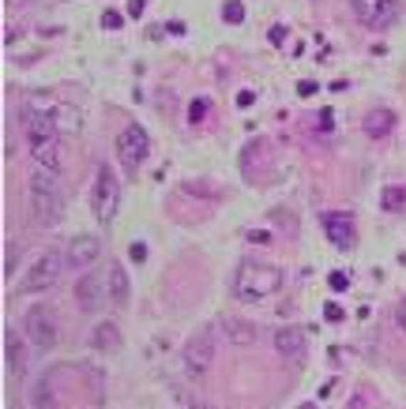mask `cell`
I'll list each match as a JSON object with an SVG mask.
<instances>
[{
    "label": "cell",
    "mask_w": 406,
    "mask_h": 409,
    "mask_svg": "<svg viewBox=\"0 0 406 409\" xmlns=\"http://www.w3.org/2000/svg\"><path fill=\"white\" fill-rule=\"evenodd\" d=\"M282 289V271L279 267H267V263H245L237 271V282H233V293L248 305L256 300H267Z\"/></svg>",
    "instance_id": "cell-1"
},
{
    "label": "cell",
    "mask_w": 406,
    "mask_h": 409,
    "mask_svg": "<svg viewBox=\"0 0 406 409\" xmlns=\"http://www.w3.org/2000/svg\"><path fill=\"white\" fill-rule=\"evenodd\" d=\"M31 210L38 218V226H57L60 222V210H64V192L53 173H42V169H34L31 177Z\"/></svg>",
    "instance_id": "cell-2"
},
{
    "label": "cell",
    "mask_w": 406,
    "mask_h": 409,
    "mask_svg": "<svg viewBox=\"0 0 406 409\" xmlns=\"http://www.w3.org/2000/svg\"><path fill=\"white\" fill-rule=\"evenodd\" d=\"M90 207H95V218L102 226H109L117 218V207H121V180H117L113 165H98L95 188H90Z\"/></svg>",
    "instance_id": "cell-3"
},
{
    "label": "cell",
    "mask_w": 406,
    "mask_h": 409,
    "mask_svg": "<svg viewBox=\"0 0 406 409\" xmlns=\"http://www.w3.org/2000/svg\"><path fill=\"white\" fill-rule=\"evenodd\" d=\"M64 263H68V256H60V252L38 256L31 263L27 278H23V293H46V289H53L60 282V274H64Z\"/></svg>",
    "instance_id": "cell-4"
},
{
    "label": "cell",
    "mask_w": 406,
    "mask_h": 409,
    "mask_svg": "<svg viewBox=\"0 0 406 409\" xmlns=\"http://www.w3.org/2000/svg\"><path fill=\"white\" fill-rule=\"evenodd\" d=\"M19 124H23V136H27L31 147H42V143L57 139V131H60L57 116L46 109H34V105H23L19 109Z\"/></svg>",
    "instance_id": "cell-5"
},
{
    "label": "cell",
    "mask_w": 406,
    "mask_h": 409,
    "mask_svg": "<svg viewBox=\"0 0 406 409\" xmlns=\"http://www.w3.org/2000/svg\"><path fill=\"white\" fill-rule=\"evenodd\" d=\"M117 154H121V162L128 169H136L143 158L151 154V136L143 124H124V131L117 136Z\"/></svg>",
    "instance_id": "cell-6"
},
{
    "label": "cell",
    "mask_w": 406,
    "mask_h": 409,
    "mask_svg": "<svg viewBox=\"0 0 406 409\" xmlns=\"http://www.w3.org/2000/svg\"><path fill=\"white\" fill-rule=\"evenodd\" d=\"M23 331L34 349H53L57 346V320L49 315V308H31L23 320Z\"/></svg>",
    "instance_id": "cell-7"
},
{
    "label": "cell",
    "mask_w": 406,
    "mask_h": 409,
    "mask_svg": "<svg viewBox=\"0 0 406 409\" xmlns=\"http://www.w3.org/2000/svg\"><path fill=\"white\" fill-rule=\"evenodd\" d=\"M353 16H358V23H365L369 31H384V26L395 23V11L399 4L395 0H350Z\"/></svg>",
    "instance_id": "cell-8"
},
{
    "label": "cell",
    "mask_w": 406,
    "mask_h": 409,
    "mask_svg": "<svg viewBox=\"0 0 406 409\" xmlns=\"http://www.w3.org/2000/svg\"><path fill=\"white\" fill-rule=\"evenodd\" d=\"M324 233H327V241H331L338 252H350V248L358 244V226H353V218L346 214V210L324 214Z\"/></svg>",
    "instance_id": "cell-9"
},
{
    "label": "cell",
    "mask_w": 406,
    "mask_h": 409,
    "mask_svg": "<svg viewBox=\"0 0 406 409\" xmlns=\"http://www.w3.org/2000/svg\"><path fill=\"white\" fill-rule=\"evenodd\" d=\"M181 361H185V372L188 376L200 379L207 368L215 364V342L207 338V334H196L192 342H185V357H181Z\"/></svg>",
    "instance_id": "cell-10"
},
{
    "label": "cell",
    "mask_w": 406,
    "mask_h": 409,
    "mask_svg": "<svg viewBox=\"0 0 406 409\" xmlns=\"http://www.w3.org/2000/svg\"><path fill=\"white\" fill-rule=\"evenodd\" d=\"M75 300H80L83 312H98L102 305H106V293H102V278H95V274H83L80 285H75Z\"/></svg>",
    "instance_id": "cell-11"
},
{
    "label": "cell",
    "mask_w": 406,
    "mask_h": 409,
    "mask_svg": "<svg viewBox=\"0 0 406 409\" xmlns=\"http://www.w3.org/2000/svg\"><path fill=\"white\" fill-rule=\"evenodd\" d=\"M4 357H8V372L11 376H27V342L16 331H4Z\"/></svg>",
    "instance_id": "cell-12"
},
{
    "label": "cell",
    "mask_w": 406,
    "mask_h": 409,
    "mask_svg": "<svg viewBox=\"0 0 406 409\" xmlns=\"http://www.w3.org/2000/svg\"><path fill=\"white\" fill-rule=\"evenodd\" d=\"M98 256H102V244L95 236H75L68 244V267H90Z\"/></svg>",
    "instance_id": "cell-13"
},
{
    "label": "cell",
    "mask_w": 406,
    "mask_h": 409,
    "mask_svg": "<svg viewBox=\"0 0 406 409\" xmlns=\"http://www.w3.org/2000/svg\"><path fill=\"white\" fill-rule=\"evenodd\" d=\"M305 331H301V327H282V331H274V349L282 353V357H301V353H305Z\"/></svg>",
    "instance_id": "cell-14"
},
{
    "label": "cell",
    "mask_w": 406,
    "mask_h": 409,
    "mask_svg": "<svg viewBox=\"0 0 406 409\" xmlns=\"http://www.w3.org/2000/svg\"><path fill=\"white\" fill-rule=\"evenodd\" d=\"M31 158H34V165L42 169V173H60V139H49L42 143V147H31Z\"/></svg>",
    "instance_id": "cell-15"
},
{
    "label": "cell",
    "mask_w": 406,
    "mask_h": 409,
    "mask_svg": "<svg viewBox=\"0 0 406 409\" xmlns=\"http://www.w3.org/2000/svg\"><path fill=\"white\" fill-rule=\"evenodd\" d=\"M391 128H395V113H391V109H369V113H365V136L384 139Z\"/></svg>",
    "instance_id": "cell-16"
},
{
    "label": "cell",
    "mask_w": 406,
    "mask_h": 409,
    "mask_svg": "<svg viewBox=\"0 0 406 409\" xmlns=\"http://www.w3.org/2000/svg\"><path fill=\"white\" fill-rule=\"evenodd\" d=\"M109 305L113 308H124L128 305V278H124L121 263H113V267H109Z\"/></svg>",
    "instance_id": "cell-17"
},
{
    "label": "cell",
    "mask_w": 406,
    "mask_h": 409,
    "mask_svg": "<svg viewBox=\"0 0 406 409\" xmlns=\"http://www.w3.org/2000/svg\"><path fill=\"white\" fill-rule=\"evenodd\" d=\"M222 327H226V334H230L233 346H252V338H256V327H252V323L237 320V315H226Z\"/></svg>",
    "instance_id": "cell-18"
},
{
    "label": "cell",
    "mask_w": 406,
    "mask_h": 409,
    "mask_svg": "<svg viewBox=\"0 0 406 409\" xmlns=\"http://www.w3.org/2000/svg\"><path fill=\"white\" fill-rule=\"evenodd\" d=\"M117 342H121V331H117V323H98L95 334H90V346L98 353H113Z\"/></svg>",
    "instance_id": "cell-19"
},
{
    "label": "cell",
    "mask_w": 406,
    "mask_h": 409,
    "mask_svg": "<svg viewBox=\"0 0 406 409\" xmlns=\"http://www.w3.org/2000/svg\"><path fill=\"white\" fill-rule=\"evenodd\" d=\"M49 383H53V376H49V372L34 383V394H31L34 409H57V402H53V387H49Z\"/></svg>",
    "instance_id": "cell-20"
},
{
    "label": "cell",
    "mask_w": 406,
    "mask_h": 409,
    "mask_svg": "<svg viewBox=\"0 0 406 409\" xmlns=\"http://www.w3.org/2000/svg\"><path fill=\"white\" fill-rule=\"evenodd\" d=\"M380 203H384V210H399V207L406 203V188H384Z\"/></svg>",
    "instance_id": "cell-21"
},
{
    "label": "cell",
    "mask_w": 406,
    "mask_h": 409,
    "mask_svg": "<svg viewBox=\"0 0 406 409\" xmlns=\"http://www.w3.org/2000/svg\"><path fill=\"white\" fill-rule=\"evenodd\" d=\"M222 19H226V23H245V4H237V0H226Z\"/></svg>",
    "instance_id": "cell-22"
},
{
    "label": "cell",
    "mask_w": 406,
    "mask_h": 409,
    "mask_svg": "<svg viewBox=\"0 0 406 409\" xmlns=\"http://www.w3.org/2000/svg\"><path fill=\"white\" fill-rule=\"evenodd\" d=\"M207 109H211V102H207V98H196V102L188 105V121H192V124H200L203 116H207Z\"/></svg>",
    "instance_id": "cell-23"
},
{
    "label": "cell",
    "mask_w": 406,
    "mask_h": 409,
    "mask_svg": "<svg viewBox=\"0 0 406 409\" xmlns=\"http://www.w3.org/2000/svg\"><path fill=\"white\" fill-rule=\"evenodd\" d=\"M327 285H331L335 293H346V289H350V274H346V271H331V278H327Z\"/></svg>",
    "instance_id": "cell-24"
},
{
    "label": "cell",
    "mask_w": 406,
    "mask_h": 409,
    "mask_svg": "<svg viewBox=\"0 0 406 409\" xmlns=\"http://www.w3.org/2000/svg\"><path fill=\"white\" fill-rule=\"evenodd\" d=\"M343 315H346V312L338 308L335 300H331V305H324V320H327V323H343Z\"/></svg>",
    "instance_id": "cell-25"
},
{
    "label": "cell",
    "mask_w": 406,
    "mask_h": 409,
    "mask_svg": "<svg viewBox=\"0 0 406 409\" xmlns=\"http://www.w3.org/2000/svg\"><path fill=\"white\" fill-rule=\"evenodd\" d=\"M102 26H106V31H117V26H124V16L121 11H106V16H102Z\"/></svg>",
    "instance_id": "cell-26"
},
{
    "label": "cell",
    "mask_w": 406,
    "mask_h": 409,
    "mask_svg": "<svg viewBox=\"0 0 406 409\" xmlns=\"http://www.w3.org/2000/svg\"><path fill=\"white\" fill-rule=\"evenodd\" d=\"M11 271H16V244L4 248V278H11Z\"/></svg>",
    "instance_id": "cell-27"
},
{
    "label": "cell",
    "mask_w": 406,
    "mask_h": 409,
    "mask_svg": "<svg viewBox=\"0 0 406 409\" xmlns=\"http://www.w3.org/2000/svg\"><path fill=\"white\" fill-rule=\"evenodd\" d=\"M316 90H320V87L312 83V79H301V83H297V94H301V98H312Z\"/></svg>",
    "instance_id": "cell-28"
},
{
    "label": "cell",
    "mask_w": 406,
    "mask_h": 409,
    "mask_svg": "<svg viewBox=\"0 0 406 409\" xmlns=\"http://www.w3.org/2000/svg\"><path fill=\"white\" fill-rule=\"evenodd\" d=\"M267 42H271V45H282V42H286V26H271V31H267Z\"/></svg>",
    "instance_id": "cell-29"
},
{
    "label": "cell",
    "mask_w": 406,
    "mask_h": 409,
    "mask_svg": "<svg viewBox=\"0 0 406 409\" xmlns=\"http://www.w3.org/2000/svg\"><path fill=\"white\" fill-rule=\"evenodd\" d=\"M143 11H147V0H128V16L132 19H139Z\"/></svg>",
    "instance_id": "cell-30"
},
{
    "label": "cell",
    "mask_w": 406,
    "mask_h": 409,
    "mask_svg": "<svg viewBox=\"0 0 406 409\" xmlns=\"http://www.w3.org/2000/svg\"><path fill=\"white\" fill-rule=\"evenodd\" d=\"M128 256H132L136 263H143V259H147V244H139V241H136L132 248H128Z\"/></svg>",
    "instance_id": "cell-31"
},
{
    "label": "cell",
    "mask_w": 406,
    "mask_h": 409,
    "mask_svg": "<svg viewBox=\"0 0 406 409\" xmlns=\"http://www.w3.org/2000/svg\"><path fill=\"white\" fill-rule=\"evenodd\" d=\"M245 236H248L252 244H267V241H271V233H264V229H252V233H245Z\"/></svg>",
    "instance_id": "cell-32"
},
{
    "label": "cell",
    "mask_w": 406,
    "mask_h": 409,
    "mask_svg": "<svg viewBox=\"0 0 406 409\" xmlns=\"http://www.w3.org/2000/svg\"><path fill=\"white\" fill-rule=\"evenodd\" d=\"M252 102H256V94H252V90H241V94H237V109H248Z\"/></svg>",
    "instance_id": "cell-33"
},
{
    "label": "cell",
    "mask_w": 406,
    "mask_h": 409,
    "mask_svg": "<svg viewBox=\"0 0 406 409\" xmlns=\"http://www.w3.org/2000/svg\"><path fill=\"white\" fill-rule=\"evenodd\" d=\"M350 409H365V394L358 391V394H353V398H350Z\"/></svg>",
    "instance_id": "cell-34"
},
{
    "label": "cell",
    "mask_w": 406,
    "mask_h": 409,
    "mask_svg": "<svg viewBox=\"0 0 406 409\" xmlns=\"http://www.w3.org/2000/svg\"><path fill=\"white\" fill-rule=\"evenodd\" d=\"M331 121H335V113H331V109H324V113H320V124H324V128H331Z\"/></svg>",
    "instance_id": "cell-35"
},
{
    "label": "cell",
    "mask_w": 406,
    "mask_h": 409,
    "mask_svg": "<svg viewBox=\"0 0 406 409\" xmlns=\"http://www.w3.org/2000/svg\"><path fill=\"white\" fill-rule=\"evenodd\" d=\"M399 327L406 331V300H402V308H399Z\"/></svg>",
    "instance_id": "cell-36"
},
{
    "label": "cell",
    "mask_w": 406,
    "mask_h": 409,
    "mask_svg": "<svg viewBox=\"0 0 406 409\" xmlns=\"http://www.w3.org/2000/svg\"><path fill=\"white\" fill-rule=\"evenodd\" d=\"M188 409H211V405H200V402H192V405H188Z\"/></svg>",
    "instance_id": "cell-37"
},
{
    "label": "cell",
    "mask_w": 406,
    "mask_h": 409,
    "mask_svg": "<svg viewBox=\"0 0 406 409\" xmlns=\"http://www.w3.org/2000/svg\"><path fill=\"white\" fill-rule=\"evenodd\" d=\"M11 4H34V0H11Z\"/></svg>",
    "instance_id": "cell-38"
},
{
    "label": "cell",
    "mask_w": 406,
    "mask_h": 409,
    "mask_svg": "<svg viewBox=\"0 0 406 409\" xmlns=\"http://www.w3.org/2000/svg\"><path fill=\"white\" fill-rule=\"evenodd\" d=\"M301 409H316V405H312V402H309V405H301Z\"/></svg>",
    "instance_id": "cell-39"
}]
</instances>
